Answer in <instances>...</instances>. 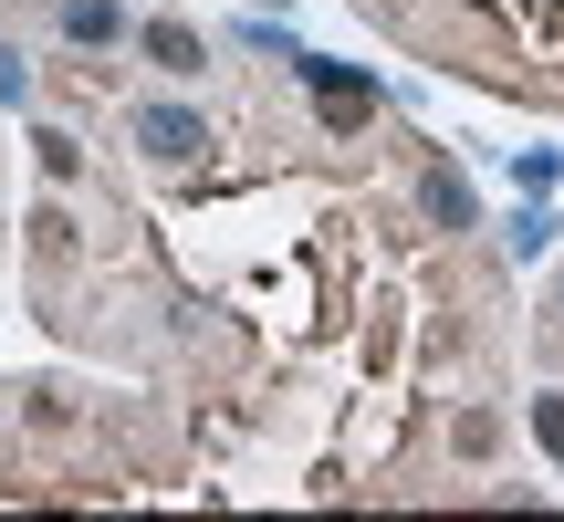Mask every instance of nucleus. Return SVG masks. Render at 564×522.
I'll return each mask as SVG.
<instances>
[{"mask_svg": "<svg viewBox=\"0 0 564 522\" xmlns=\"http://www.w3.org/2000/svg\"><path fill=\"white\" fill-rule=\"evenodd\" d=\"M137 146H147L158 167H188V157L209 146V126L188 116V105H147V116H137Z\"/></svg>", "mask_w": 564, "mask_h": 522, "instance_id": "1", "label": "nucleus"}, {"mask_svg": "<svg viewBox=\"0 0 564 522\" xmlns=\"http://www.w3.org/2000/svg\"><path fill=\"white\" fill-rule=\"evenodd\" d=\"M419 209H429V220L449 230V241H460V230H481V209H470V188H460V167H429V178H419Z\"/></svg>", "mask_w": 564, "mask_h": 522, "instance_id": "2", "label": "nucleus"}, {"mask_svg": "<svg viewBox=\"0 0 564 522\" xmlns=\"http://www.w3.org/2000/svg\"><path fill=\"white\" fill-rule=\"evenodd\" d=\"M147 53H158V74H199V32H188V21H147Z\"/></svg>", "mask_w": 564, "mask_h": 522, "instance_id": "3", "label": "nucleus"}, {"mask_svg": "<svg viewBox=\"0 0 564 522\" xmlns=\"http://www.w3.org/2000/svg\"><path fill=\"white\" fill-rule=\"evenodd\" d=\"M63 32H74L84 53H105V42H126V21H116V0H74V11H63Z\"/></svg>", "mask_w": 564, "mask_h": 522, "instance_id": "4", "label": "nucleus"}, {"mask_svg": "<svg viewBox=\"0 0 564 522\" xmlns=\"http://www.w3.org/2000/svg\"><path fill=\"white\" fill-rule=\"evenodd\" d=\"M32 157H42V178H84V146L63 137V126H42V137H32Z\"/></svg>", "mask_w": 564, "mask_h": 522, "instance_id": "5", "label": "nucleus"}, {"mask_svg": "<svg viewBox=\"0 0 564 522\" xmlns=\"http://www.w3.org/2000/svg\"><path fill=\"white\" fill-rule=\"evenodd\" d=\"M533 439H544L554 460H564V398H533Z\"/></svg>", "mask_w": 564, "mask_h": 522, "instance_id": "6", "label": "nucleus"}]
</instances>
